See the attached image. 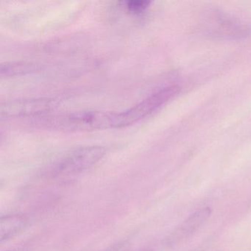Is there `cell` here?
I'll return each mask as SVG.
<instances>
[{"instance_id":"1","label":"cell","mask_w":251,"mask_h":251,"mask_svg":"<svg viewBox=\"0 0 251 251\" xmlns=\"http://www.w3.org/2000/svg\"><path fill=\"white\" fill-rule=\"evenodd\" d=\"M116 113L81 111L55 115H43L39 124L52 130L84 132L114 127Z\"/></svg>"},{"instance_id":"2","label":"cell","mask_w":251,"mask_h":251,"mask_svg":"<svg viewBox=\"0 0 251 251\" xmlns=\"http://www.w3.org/2000/svg\"><path fill=\"white\" fill-rule=\"evenodd\" d=\"M105 154V148L100 146L77 148L56 161L50 173L52 177H65L83 173L99 162Z\"/></svg>"},{"instance_id":"3","label":"cell","mask_w":251,"mask_h":251,"mask_svg":"<svg viewBox=\"0 0 251 251\" xmlns=\"http://www.w3.org/2000/svg\"><path fill=\"white\" fill-rule=\"evenodd\" d=\"M178 92V86L174 85L163 88L132 108L122 113H116L114 127L121 128L127 127L145 117H149L173 99Z\"/></svg>"},{"instance_id":"4","label":"cell","mask_w":251,"mask_h":251,"mask_svg":"<svg viewBox=\"0 0 251 251\" xmlns=\"http://www.w3.org/2000/svg\"><path fill=\"white\" fill-rule=\"evenodd\" d=\"M54 106L55 101L47 98L16 100L1 104L0 112L2 118L39 117L46 115Z\"/></svg>"},{"instance_id":"5","label":"cell","mask_w":251,"mask_h":251,"mask_svg":"<svg viewBox=\"0 0 251 251\" xmlns=\"http://www.w3.org/2000/svg\"><path fill=\"white\" fill-rule=\"evenodd\" d=\"M28 223V218L24 214H10L0 220V240L8 241L17 236Z\"/></svg>"},{"instance_id":"6","label":"cell","mask_w":251,"mask_h":251,"mask_svg":"<svg viewBox=\"0 0 251 251\" xmlns=\"http://www.w3.org/2000/svg\"><path fill=\"white\" fill-rule=\"evenodd\" d=\"M210 208H202L192 214L187 220L184 222L181 227L177 231L178 238L186 237L195 231L199 226H201L210 216Z\"/></svg>"},{"instance_id":"7","label":"cell","mask_w":251,"mask_h":251,"mask_svg":"<svg viewBox=\"0 0 251 251\" xmlns=\"http://www.w3.org/2000/svg\"><path fill=\"white\" fill-rule=\"evenodd\" d=\"M37 70L34 64L27 62H10L2 64L0 69L2 77H11L14 76L28 74Z\"/></svg>"},{"instance_id":"8","label":"cell","mask_w":251,"mask_h":251,"mask_svg":"<svg viewBox=\"0 0 251 251\" xmlns=\"http://www.w3.org/2000/svg\"><path fill=\"white\" fill-rule=\"evenodd\" d=\"M126 9L130 13L134 14H140L146 11L149 7L151 2L147 0H133L124 2Z\"/></svg>"},{"instance_id":"9","label":"cell","mask_w":251,"mask_h":251,"mask_svg":"<svg viewBox=\"0 0 251 251\" xmlns=\"http://www.w3.org/2000/svg\"><path fill=\"white\" fill-rule=\"evenodd\" d=\"M105 251H127V247H126V244L123 242V243L113 245Z\"/></svg>"}]
</instances>
